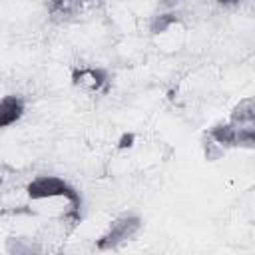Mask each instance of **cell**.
<instances>
[{
  "label": "cell",
  "mask_w": 255,
  "mask_h": 255,
  "mask_svg": "<svg viewBox=\"0 0 255 255\" xmlns=\"http://www.w3.org/2000/svg\"><path fill=\"white\" fill-rule=\"evenodd\" d=\"M26 195L32 203L46 201V199H60V197L82 203L80 193L60 175H36L26 185Z\"/></svg>",
  "instance_id": "6da1fadb"
},
{
  "label": "cell",
  "mask_w": 255,
  "mask_h": 255,
  "mask_svg": "<svg viewBox=\"0 0 255 255\" xmlns=\"http://www.w3.org/2000/svg\"><path fill=\"white\" fill-rule=\"evenodd\" d=\"M139 227H141V219L133 213H126V215L116 217L110 223V227L106 229V233L98 239V249H104V251L118 249L120 245L133 239L137 235Z\"/></svg>",
  "instance_id": "7a4b0ae2"
},
{
  "label": "cell",
  "mask_w": 255,
  "mask_h": 255,
  "mask_svg": "<svg viewBox=\"0 0 255 255\" xmlns=\"http://www.w3.org/2000/svg\"><path fill=\"white\" fill-rule=\"evenodd\" d=\"M72 84L82 92L96 94V92H102L104 86L108 84V74L96 66H80L72 72Z\"/></svg>",
  "instance_id": "3957f363"
},
{
  "label": "cell",
  "mask_w": 255,
  "mask_h": 255,
  "mask_svg": "<svg viewBox=\"0 0 255 255\" xmlns=\"http://www.w3.org/2000/svg\"><path fill=\"white\" fill-rule=\"evenodd\" d=\"M24 100L20 96H4L0 100V129L14 126L24 116Z\"/></svg>",
  "instance_id": "277c9868"
},
{
  "label": "cell",
  "mask_w": 255,
  "mask_h": 255,
  "mask_svg": "<svg viewBox=\"0 0 255 255\" xmlns=\"http://www.w3.org/2000/svg\"><path fill=\"white\" fill-rule=\"evenodd\" d=\"M6 249H8L10 253H16V255H20V253H38V251H42V247H40L38 243H34L32 239H22V237H12V239H8Z\"/></svg>",
  "instance_id": "5b68a950"
},
{
  "label": "cell",
  "mask_w": 255,
  "mask_h": 255,
  "mask_svg": "<svg viewBox=\"0 0 255 255\" xmlns=\"http://www.w3.org/2000/svg\"><path fill=\"white\" fill-rule=\"evenodd\" d=\"M183 4V0H157V6L161 12H169V10H175Z\"/></svg>",
  "instance_id": "8992f818"
},
{
  "label": "cell",
  "mask_w": 255,
  "mask_h": 255,
  "mask_svg": "<svg viewBox=\"0 0 255 255\" xmlns=\"http://www.w3.org/2000/svg\"><path fill=\"white\" fill-rule=\"evenodd\" d=\"M219 4H223V6H229V4H237V2H241V0H217Z\"/></svg>",
  "instance_id": "52a82bcc"
}]
</instances>
